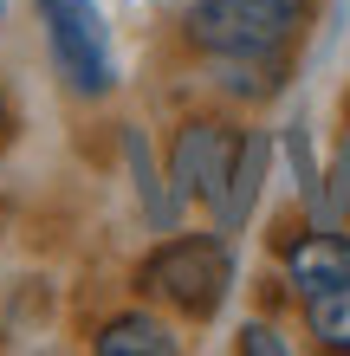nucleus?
<instances>
[{"label": "nucleus", "mask_w": 350, "mask_h": 356, "mask_svg": "<svg viewBox=\"0 0 350 356\" xmlns=\"http://www.w3.org/2000/svg\"><path fill=\"white\" fill-rule=\"evenodd\" d=\"M318 0H182L175 46L195 65H292Z\"/></svg>", "instance_id": "nucleus-1"}, {"label": "nucleus", "mask_w": 350, "mask_h": 356, "mask_svg": "<svg viewBox=\"0 0 350 356\" xmlns=\"http://www.w3.org/2000/svg\"><path fill=\"white\" fill-rule=\"evenodd\" d=\"M234 240L221 227H175L156 234L150 253L130 266V291L169 311L175 324H214L234 291Z\"/></svg>", "instance_id": "nucleus-2"}, {"label": "nucleus", "mask_w": 350, "mask_h": 356, "mask_svg": "<svg viewBox=\"0 0 350 356\" xmlns=\"http://www.w3.org/2000/svg\"><path fill=\"white\" fill-rule=\"evenodd\" d=\"M39 52L72 104H111L117 97V46L97 0H33Z\"/></svg>", "instance_id": "nucleus-3"}, {"label": "nucleus", "mask_w": 350, "mask_h": 356, "mask_svg": "<svg viewBox=\"0 0 350 356\" xmlns=\"http://www.w3.org/2000/svg\"><path fill=\"white\" fill-rule=\"evenodd\" d=\"M246 143V123L234 111H189L162 143V169H169V188L189 201V214H214L221 188L234 175V156Z\"/></svg>", "instance_id": "nucleus-4"}, {"label": "nucleus", "mask_w": 350, "mask_h": 356, "mask_svg": "<svg viewBox=\"0 0 350 356\" xmlns=\"http://www.w3.org/2000/svg\"><path fill=\"white\" fill-rule=\"evenodd\" d=\"M273 259L292 298H318L331 285H350V227L324 220H292L273 234Z\"/></svg>", "instance_id": "nucleus-5"}, {"label": "nucleus", "mask_w": 350, "mask_h": 356, "mask_svg": "<svg viewBox=\"0 0 350 356\" xmlns=\"http://www.w3.org/2000/svg\"><path fill=\"white\" fill-rule=\"evenodd\" d=\"M273 156H279V136L266 130V123H246V143H240V156H234V175H228V188H221L208 227H221L228 240H240L246 227H253L260 195H266V175H273Z\"/></svg>", "instance_id": "nucleus-6"}, {"label": "nucleus", "mask_w": 350, "mask_h": 356, "mask_svg": "<svg viewBox=\"0 0 350 356\" xmlns=\"http://www.w3.org/2000/svg\"><path fill=\"white\" fill-rule=\"evenodd\" d=\"M117 149H123V169H130V195H136V214L150 234H175L189 220V201L169 188V169H162L156 143L143 136V123H123L117 130Z\"/></svg>", "instance_id": "nucleus-7"}, {"label": "nucleus", "mask_w": 350, "mask_h": 356, "mask_svg": "<svg viewBox=\"0 0 350 356\" xmlns=\"http://www.w3.org/2000/svg\"><path fill=\"white\" fill-rule=\"evenodd\" d=\"M85 350L91 356H175L182 350V324L169 311H156L150 298H136V305L104 311V318L91 324Z\"/></svg>", "instance_id": "nucleus-8"}, {"label": "nucleus", "mask_w": 350, "mask_h": 356, "mask_svg": "<svg viewBox=\"0 0 350 356\" xmlns=\"http://www.w3.org/2000/svg\"><path fill=\"white\" fill-rule=\"evenodd\" d=\"M299 324L305 337L331 356H350V285H331L318 298H299Z\"/></svg>", "instance_id": "nucleus-9"}, {"label": "nucleus", "mask_w": 350, "mask_h": 356, "mask_svg": "<svg viewBox=\"0 0 350 356\" xmlns=\"http://www.w3.org/2000/svg\"><path fill=\"white\" fill-rule=\"evenodd\" d=\"M234 350H240V356H285L292 343H285V330H279L273 318H246L240 337H234Z\"/></svg>", "instance_id": "nucleus-10"}, {"label": "nucleus", "mask_w": 350, "mask_h": 356, "mask_svg": "<svg viewBox=\"0 0 350 356\" xmlns=\"http://www.w3.org/2000/svg\"><path fill=\"white\" fill-rule=\"evenodd\" d=\"M0 33H7V0H0Z\"/></svg>", "instance_id": "nucleus-11"}, {"label": "nucleus", "mask_w": 350, "mask_h": 356, "mask_svg": "<svg viewBox=\"0 0 350 356\" xmlns=\"http://www.w3.org/2000/svg\"><path fill=\"white\" fill-rule=\"evenodd\" d=\"M344 123H350V91H344Z\"/></svg>", "instance_id": "nucleus-12"}]
</instances>
